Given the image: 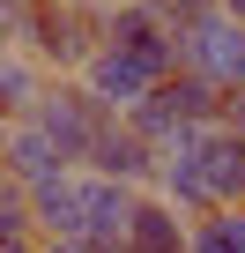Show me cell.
Here are the masks:
<instances>
[{"mask_svg":"<svg viewBox=\"0 0 245 253\" xmlns=\"http://www.w3.org/2000/svg\"><path fill=\"white\" fill-rule=\"evenodd\" d=\"M186 253H245V209H208L186 223Z\"/></svg>","mask_w":245,"mask_h":253,"instance_id":"cell-12","label":"cell"},{"mask_svg":"<svg viewBox=\"0 0 245 253\" xmlns=\"http://www.w3.org/2000/svg\"><path fill=\"white\" fill-rule=\"evenodd\" d=\"M45 75L74 82L97 52H104V8L89 0H37V23H30V45H23Z\"/></svg>","mask_w":245,"mask_h":253,"instance_id":"cell-1","label":"cell"},{"mask_svg":"<svg viewBox=\"0 0 245 253\" xmlns=\"http://www.w3.org/2000/svg\"><path fill=\"white\" fill-rule=\"evenodd\" d=\"M0 238H37V223H30V186H15V179H0Z\"/></svg>","mask_w":245,"mask_h":253,"instance_id":"cell-13","label":"cell"},{"mask_svg":"<svg viewBox=\"0 0 245 253\" xmlns=\"http://www.w3.org/2000/svg\"><path fill=\"white\" fill-rule=\"evenodd\" d=\"M82 179H89V171H82ZM134 209H141V194H134V186H119V179H89V216H82V246H89V253H127Z\"/></svg>","mask_w":245,"mask_h":253,"instance_id":"cell-7","label":"cell"},{"mask_svg":"<svg viewBox=\"0 0 245 253\" xmlns=\"http://www.w3.org/2000/svg\"><path fill=\"white\" fill-rule=\"evenodd\" d=\"M215 8H223V15L238 23V30H245V0H215Z\"/></svg>","mask_w":245,"mask_h":253,"instance_id":"cell-15","label":"cell"},{"mask_svg":"<svg viewBox=\"0 0 245 253\" xmlns=\"http://www.w3.org/2000/svg\"><path fill=\"white\" fill-rule=\"evenodd\" d=\"M37 253H89V246H37Z\"/></svg>","mask_w":245,"mask_h":253,"instance_id":"cell-17","label":"cell"},{"mask_svg":"<svg viewBox=\"0 0 245 253\" xmlns=\"http://www.w3.org/2000/svg\"><path fill=\"white\" fill-rule=\"evenodd\" d=\"M127 253H186V216L156 194H141L134 209V231H127Z\"/></svg>","mask_w":245,"mask_h":253,"instance_id":"cell-11","label":"cell"},{"mask_svg":"<svg viewBox=\"0 0 245 253\" xmlns=\"http://www.w3.org/2000/svg\"><path fill=\"white\" fill-rule=\"evenodd\" d=\"M89 179H119V186H134V194H149L156 186V149L134 134L127 119H111L104 134H97V149H89V164H82Z\"/></svg>","mask_w":245,"mask_h":253,"instance_id":"cell-4","label":"cell"},{"mask_svg":"<svg viewBox=\"0 0 245 253\" xmlns=\"http://www.w3.org/2000/svg\"><path fill=\"white\" fill-rule=\"evenodd\" d=\"M89 8H104V15H111V8H127V0H89Z\"/></svg>","mask_w":245,"mask_h":253,"instance_id":"cell-18","label":"cell"},{"mask_svg":"<svg viewBox=\"0 0 245 253\" xmlns=\"http://www.w3.org/2000/svg\"><path fill=\"white\" fill-rule=\"evenodd\" d=\"M74 82H82V89H89V97H97L104 112H119V119H127V112H134V104H141V97L156 89V75H149V67H141L134 52H119V45H104V52H97V60H89L82 75H74Z\"/></svg>","mask_w":245,"mask_h":253,"instance_id":"cell-5","label":"cell"},{"mask_svg":"<svg viewBox=\"0 0 245 253\" xmlns=\"http://www.w3.org/2000/svg\"><path fill=\"white\" fill-rule=\"evenodd\" d=\"M178 75H201L208 89H245V30L223 8L208 23L178 30Z\"/></svg>","mask_w":245,"mask_h":253,"instance_id":"cell-3","label":"cell"},{"mask_svg":"<svg viewBox=\"0 0 245 253\" xmlns=\"http://www.w3.org/2000/svg\"><path fill=\"white\" fill-rule=\"evenodd\" d=\"M0 179H15V186H52V179H67V164H60V149L37 134V126L23 119V126H0Z\"/></svg>","mask_w":245,"mask_h":253,"instance_id":"cell-8","label":"cell"},{"mask_svg":"<svg viewBox=\"0 0 245 253\" xmlns=\"http://www.w3.org/2000/svg\"><path fill=\"white\" fill-rule=\"evenodd\" d=\"M201 179H208L215 209H245V134L201 126Z\"/></svg>","mask_w":245,"mask_h":253,"instance_id":"cell-9","label":"cell"},{"mask_svg":"<svg viewBox=\"0 0 245 253\" xmlns=\"http://www.w3.org/2000/svg\"><path fill=\"white\" fill-rule=\"evenodd\" d=\"M156 15H164L171 30H193V23H208V15H215V0H156Z\"/></svg>","mask_w":245,"mask_h":253,"instance_id":"cell-14","label":"cell"},{"mask_svg":"<svg viewBox=\"0 0 245 253\" xmlns=\"http://www.w3.org/2000/svg\"><path fill=\"white\" fill-rule=\"evenodd\" d=\"M45 82H52V75H45L30 52H8V60H0V126H23V119L37 112Z\"/></svg>","mask_w":245,"mask_h":253,"instance_id":"cell-10","label":"cell"},{"mask_svg":"<svg viewBox=\"0 0 245 253\" xmlns=\"http://www.w3.org/2000/svg\"><path fill=\"white\" fill-rule=\"evenodd\" d=\"M111 119H119V112H104L82 82H45V97H37V112H30V126L60 149V164H67V171H82V164H89V149H97V134H104Z\"/></svg>","mask_w":245,"mask_h":253,"instance_id":"cell-2","label":"cell"},{"mask_svg":"<svg viewBox=\"0 0 245 253\" xmlns=\"http://www.w3.org/2000/svg\"><path fill=\"white\" fill-rule=\"evenodd\" d=\"M82 216H89V179L67 171L52 186L30 194V223H37V246H82Z\"/></svg>","mask_w":245,"mask_h":253,"instance_id":"cell-6","label":"cell"},{"mask_svg":"<svg viewBox=\"0 0 245 253\" xmlns=\"http://www.w3.org/2000/svg\"><path fill=\"white\" fill-rule=\"evenodd\" d=\"M0 253H37V238H0Z\"/></svg>","mask_w":245,"mask_h":253,"instance_id":"cell-16","label":"cell"}]
</instances>
